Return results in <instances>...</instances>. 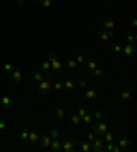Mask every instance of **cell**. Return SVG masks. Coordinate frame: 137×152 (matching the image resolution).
<instances>
[{
  "label": "cell",
  "mask_w": 137,
  "mask_h": 152,
  "mask_svg": "<svg viewBox=\"0 0 137 152\" xmlns=\"http://www.w3.org/2000/svg\"><path fill=\"white\" fill-rule=\"evenodd\" d=\"M3 69H4V71H6V73H10V74H11V71L15 69V66L12 63H6L3 66Z\"/></svg>",
  "instance_id": "cell-32"
},
{
  "label": "cell",
  "mask_w": 137,
  "mask_h": 152,
  "mask_svg": "<svg viewBox=\"0 0 137 152\" xmlns=\"http://www.w3.org/2000/svg\"><path fill=\"white\" fill-rule=\"evenodd\" d=\"M86 67H88V70H95L96 67H97V63H96L95 59H88L86 60Z\"/></svg>",
  "instance_id": "cell-27"
},
{
  "label": "cell",
  "mask_w": 137,
  "mask_h": 152,
  "mask_svg": "<svg viewBox=\"0 0 137 152\" xmlns=\"http://www.w3.org/2000/svg\"><path fill=\"white\" fill-rule=\"evenodd\" d=\"M63 88L66 89V91H74V89L77 88V84H75L73 80H66V81L63 82Z\"/></svg>",
  "instance_id": "cell-18"
},
{
  "label": "cell",
  "mask_w": 137,
  "mask_h": 152,
  "mask_svg": "<svg viewBox=\"0 0 137 152\" xmlns=\"http://www.w3.org/2000/svg\"><path fill=\"white\" fill-rule=\"evenodd\" d=\"M48 134L51 138H59V132H58V129H51V130L48 132Z\"/></svg>",
  "instance_id": "cell-33"
},
{
  "label": "cell",
  "mask_w": 137,
  "mask_h": 152,
  "mask_svg": "<svg viewBox=\"0 0 137 152\" xmlns=\"http://www.w3.org/2000/svg\"><path fill=\"white\" fill-rule=\"evenodd\" d=\"M51 70V63H49L48 60H42L41 64H40V71L41 73H48V71Z\"/></svg>",
  "instance_id": "cell-21"
},
{
  "label": "cell",
  "mask_w": 137,
  "mask_h": 152,
  "mask_svg": "<svg viewBox=\"0 0 137 152\" xmlns=\"http://www.w3.org/2000/svg\"><path fill=\"white\" fill-rule=\"evenodd\" d=\"M53 114H55V117H56L58 119H63V118L66 117V113H64V110L62 107H56V108L53 110Z\"/></svg>",
  "instance_id": "cell-24"
},
{
  "label": "cell",
  "mask_w": 137,
  "mask_h": 152,
  "mask_svg": "<svg viewBox=\"0 0 137 152\" xmlns=\"http://www.w3.org/2000/svg\"><path fill=\"white\" fill-rule=\"evenodd\" d=\"M39 142L41 144V148H49V144H51V137H49L48 132H47V133H44V134L40 137Z\"/></svg>",
  "instance_id": "cell-12"
},
{
  "label": "cell",
  "mask_w": 137,
  "mask_h": 152,
  "mask_svg": "<svg viewBox=\"0 0 137 152\" xmlns=\"http://www.w3.org/2000/svg\"><path fill=\"white\" fill-rule=\"evenodd\" d=\"M37 92L41 95H48L51 92V80L49 78H44L42 81L37 82Z\"/></svg>",
  "instance_id": "cell-3"
},
{
  "label": "cell",
  "mask_w": 137,
  "mask_h": 152,
  "mask_svg": "<svg viewBox=\"0 0 137 152\" xmlns=\"http://www.w3.org/2000/svg\"><path fill=\"white\" fill-rule=\"evenodd\" d=\"M53 85L52 88L55 89V91H60V89H63V81L62 80H59V78H53Z\"/></svg>",
  "instance_id": "cell-25"
},
{
  "label": "cell",
  "mask_w": 137,
  "mask_h": 152,
  "mask_svg": "<svg viewBox=\"0 0 137 152\" xmlns=\"http://www.w3.org/2000/svg\"><path fill=\"white\" fill-rule=\"evenodd\" d=\"M33 80H34L36 82H40V81H42L44 80V75H42V73L41 71H36V73H33Z\"/></svg>",
  "instance_id": "cell-29"
},
{
  "label": "cell",
  "mask_w": 137,
  "mask_h": 152,
  "mask_svg": "<svg viewBox=\"0 0 137 152\" xmlns=\"http://www.w3.org/2000/svg\"><path fill=\"white\" fill-rule=\"evenodd\" d=\"M32 3H34V4H40V3H41V0H32Z\"/></svg>",
  "instance_id": "cell-44"
},
{
  "label": "cell",
  "mask_w": 137,
  "mask_h": 152,
  "mask_svg": "<svg viewBox=\"0 0 137 152\" xmlns=\"http://www.w3.org/2000/svg\"><path fill=\"white\" fill-rule=\"evenodd\" d=\"M78 144V149L82 152H91V142L88 140H81L77 142Z\"/></svg>",
  "instance_id": "cell-13"
},
{
  "label": "cell",
  "mask_w": 137,
  "mask_h": 152,
  "mask_svg": "<svg viewBox=\"0 0 137 152\" xmlns=\"http://www.w3.org/2000/svg\"><path fill=\"white\" fill-rule=\"evenodd\" d=\"M81 122H84V124H91V122H92V117L89 115V114H85L84 117L81 118Z\"/></svg>",
  "instance_id": "cell-35"
},
{
  "label": "cell",
  "mask_w": 137,
  "mask_h": 152,
  "mask_svg": "<svg viewBox=\"0 0 137 152\" xmlns=\"http://www.w3.org/2000/svg\"><path fill=\"white\" fill-rule=\"evenodd\" d=\"M77 86L80 89H85V88H88V82H86V80H80L77 84Z\"/></svg>",
  "instance_id": "cell-34"
},
{
  "label": "cell",
  "mask_w": 137,
  "mask_h": 152,
  "mask_svg": "<svg viewBox=\"0 0 137 152\" xmlns=\"http://www.w3.org/2000/svg\"><path fill=\"white\" fill-rule=\"evenodd\" d=\"M107 33H108V37H110V39H114V37H115V33H114V30H107Z\"/></svg>",
  "instance_id": "cell-42"
},
{
  "label": "cell",
  "mask_w": 137,
  "mask_h": 152,
  "mask_svg": "<svg viewBox=\"0 0 137 152\" xmlns=\"http://www.w3.org/2000/svg\"><path fill=\"white\" fill-rule=\"evenodd\" d=\"M95 138H96V134H95V133H93V132H91V133H89V134H88V137H86V140H88L89 142H92V141H93V140H95Z\"/></svg>",
  "instance_id": "cell-40"
},
{
  "label": "cell",
  "mask_w": 137,
  "mask_h": 152,
  "mask_svg": "<svg viewBox=\"0 0 137 152\" xmlns=\"http://www.w3.org/2000/svg\"><path fill=\"white\" fill-rule=\"evenodd\" d=\"M103 140H104V142H113L114 141V134L113 133H110V132H105L104 134H103Z\"/></svg>",
  "instance_id": "cell-28"
},
{
  "label": "cell",
  "mask_w": 137,
  "mask_h": 152,
  "mask_svg": "<svg viewBox=\"0 0 137 152\" xmlns=\"http://www.w3.org/2000/svg\"><path fill=\"white\" fill-rule=\"evenodd\" d=\"M133 92H134V88H133V86L125 88L122 91V93L119 95V100H121V102H126V100H129L130 97H132V95H133Z\"/></svg>",
  "instance_id": "cell-8"
},
{
  "label": "cell",
  "mask_w": 137,
  "mask_h": 152,
  "mask_svg": "<svg viewBox=\"0 0 137 152\" xmlns=\"http://www.w3.org/2000/svg\"><path fill=\"white\" fill-rule=\"evenodd\" d=\"M92 130H93V133H95V134L103 136L105 132H108V126H107V124H105V122H103V121H97V122L92 126Z\"/></svg>",
  "instance_id": "cell-4"
},
{
  "label": "cell",
  "mask_w": 137,
  "mask_h": 152,
  "mask_svg": "<svg viewBox=\"0 0 137 152\" xmlns=\"http://www.w3.org/2000/svg\"><path fill=\"white\" fill-rule=\"evenodd\" d=\"M86 75H88V77H92V78H97V80H100V78L104 77V71H103L102 69L96 67L95 70H86Z\"/></svg>",
  "instance_id": "cell-9"
},
{
  "label": "cell",
  "mask_w": 137,
  "mask_h": 152,
  "mask_svg": "<svg viewBox=\"0 0 137 152\" xmlns=\"http://www.w3.org/2000/svg\"><path fill=\"white\" fill-rule=\"evenodd\" d=\"M113 51L115 53H121L122 52V45L121 44H113Z\"/></svg>",
  "instance_id": "cell-37"
},
{
  "label": "cell",
  "mask_w": 137,
  "mask_h": 152,
  "mask_svg": "<svg viewBox=\"0 0 137 152\" xmlns=\"http://www.w3.org/2000/svg\"><path fill=\"white\" fill-rule=\"evenodd\" d=\"M75 144H77L75 137H74V136H67V137H64L63 140H62V151L71 152L74 149V147H75Z\"/></svg>",
  "instance_id": "cell-2"
},
{
  "label": "cell",
  "mask_w": 137,
  "mask_h": 152,
  "mask_svg": "<svg viewBox=\"0 0 137 152\" xmlns=\"http://www.w3.org/2000/svg\"><path fill=\"white\" fill-rule=\"evenodd\" d=\"M116 145L121 148V151H125V149L129 148V145H132V140L127 136H121V137H118Z\"/></svg>",
  "instance_id": "cell-6"
},
{
  "label": "cell",
  "mask_w": 137,
  "mask_h": 152,
  "mask_svg": "<svg viewBox=\"0 0 137 152\" xmlns=\"http://www.w3.org/2000/svg\"><path fill=\"white\" fill-rule=\"evenodd\" d=\"M84 97H85V99H88V100L97 99V92H96V89H93V88H85Z\"/></svg>",
  "instance_id": "cell-11"
},
{
  "label": "cell",
  "mask_w": 137,
  "mask_h": 152,
  "mask_svg": "<svg viewBox=\"0 0 137 152\" xmlns=\"http://www.w3.org/2000/svg\"><path fill=\"white\" fill-rule=\"evenodd\" d=\"M75 62L80 64H84L85 62H86V58L84 56V55H81V53H78V55H75Z\"/></svg>",
  "instance_id": "cell-31"
},
{
  "label": "cell",
  "mask_w": 137,
  "mask_h": 152,
  "mask_svg": "<svg viewBox=\"0 0 137 152\" xmlns=\"http://www.w3.org/2000/svg\"><path fill=\"white\" fill-rule=\"evenodd\" d=\"M75 113H77V115H78V117H80V118H82V117H84V115H85V114H86V110H85L84 107H78V108H77V111H75Z\"/></svg>",
  "instance_id": "cell-36"
},
{
  "label": "cell",
  "mask_w": 137,
  "mask_h": 152,
  "mask_svg": "<svg viewBox=\"0 0 137 152\" xmlns=\"http://www.w3.org/2000/svg\"><path fill=\"white\" fill-rule=\"evenodd\" d=\"M0 103H1V106H3L6 110H12V100H11L8 96H3V97L0 99Z\"/></svg>",
  "instance_id": "cell-15"
},
{
  "label": "cell",
  "mask_w": 137,
  "mask_h": 152,
  "mask_svg": "<svg viewBox=\"0 0 137 152\" xmlns=\"http://www.w3.org/2000/svg\"><path fill=\"white\" fill-rule=\"evenodd\" d=\"M17 4H18V6H19V7H22V6H23V4H25V0H18V1H17Z\"/></svg>",
  "instance_id": "cell-43"
},
{
  "label": "cell",
  "mask_w": 137,
  "mask_h": 152,
  "mask_svg": "<svg viewBox=\"0 0 137 152\" xmlns=\"http://www.w3.org/2000/svg\"><path fill=\"white\" fill-rule=\"evenodd\" d=\"M28 140L32 144H37L39 142V140H40V136L36 133V132H32V130H29V137H28Z\"/></svg>",
  "instance_id": "cell-19"
},
{
  "label": "cell",
  "mask_w": 137,
  "mask_h": 152,
  "mask_svg": "<svg viewBox=\"0 0 137 152\" xmlns=\"http://www.w3.org/2000/svg\"><path fill=\"white\" fill-rule=\"evenodd\" d=\"M127 26H130V28L136 29V28H137V19H136V18H132V19L127 22Z\"/></svg>",
  "instance_id": "cell-39"
},
{
  "label": "cell",
  "mask_w": 137,
  "mask_h": 152,
  "mask_svg": "<svg viewBox=\"0 0 137 152\" xmlns=\"http://www.w3.org/2000/svg\"><path fill=\"white\" fill-rule=\"evenodd\" d=\"M96 34H97V37L100 40H102V41H108L110 40V37H108V33H107V30H104V29H102V30H99L97 33H96Z\"/></svg>",
  "instance_id": "cell-23"
},
{
  "label": "cell",
  "mask_w": 137,
  "mask_h": 152,
  "mask_svg": "<svg viewBox=\"0 0 137 152\" xmlns=\"http://www.w3.org/2000/svg\"><path fill=\"white\" fill-rule=\"evenodd\" d=\"M51 4H52V0H41L40 6H42L44 8H48V7H51Z\"/></svg>",
  "instance_id": "cell-38"
},
{
  "label": "cell",
  "mask_w": 137,
  "mask_h": 152,
  "mask_svg": "<svg viewBox=\"0 0 137 152\" xmlns=\"http://www.w3.org/2000/svg\"><path fill=\"white\" fill-rule=\"evenodd\" d=\"M18 137H19V140H22V141H26L29 137V129H26V127H22L21 130H19V134H18Z\"/></svg>",
  "instance_id": "cell-22"
},
{
  "label": "cell",
  "mask_w": 137,
  "mask_h": 152,
  "mask_svg": "<svg viewBox=\"0 0 137 152\" xmlns=\"http://www.w3.org/2000/svg\"><path fill=\"white\" fill-rule=\"evenodd\" d=\"M92 152H104V140L102 137H96L91 145Z\"/></svg>",
  "instance_id": "cell-5"
},
{
  "label": "cell",
  "mask_w": 137,
  "mask_h": 152,
  "mask_svg": "<svg viewBox=\"0 0 137 152\" xmlns=\"http://www.w3.org/2000/svg\"><path fill=\"white\" fill-rule=\"evenodd\" d=\"M123 55V56H133L134 53H136V47H134V44H130V42H127V44H125V47H122V52H121Z\"/></svg>",
  "instance_id": "cell-7"
},
{
  "label": "cell",
  "mask_w": 137,
  "mask_h": 152,
  "mask_svg": "<svg viewBox=\"0 0 137 152\" xmlns=\"http://www.w3.org/2000/svg\"><path fill=\"white\" fill-rule=\"evenodd\" d=\"M126 41H127V42H130V44H134V42L137 41V36H136V33H134V32L127 33V34H126Z\"/></svg>",
  "instance_id": "cell-26"
},
{
  "label": "cell",
  "mask_w": 137,
  "mask_h": 152,
  "mask_svg": "<svg viewBox=\"0 0 137 152\" xmlns=\"http://www.w3.org/2000/svg\"><path fill=\"white\" fill-rule=\"evenodd\" d=\"M49 148L53 152H60L62 151V141L59 138H51V144H49Z\"/></svg>",
  "instance_id": "cell-10"
},
{
  "label": "cell",
  "mask_w": 137,
  "mask_h": 152,
  "mask_svg": "<svg viewBox=\"0 0 137 152\" xmlns=\"http://www.w3.org/2000/svg\"><path fill=\"white\" fill-rule=\"evenodd\" d=\"M11 78H12V81L15 82V84H19L21 82V80H22V73L19 70H12L11 71Z\"/></svg>",
  "instance_id": "cell-16"
},
{
  "label": "cell",
  "mask_w": 137,
  "mask_h": 152,
  "mask_svg": "<svg viewBox=\"0 0 137 152\" xmlns=\"http://www.w3.org/2000/svg\"><path fill=\"white\" fill-rule=\"evenodd\" d=\"M63 66L67 69V70H74V69L77 67V62L74 59H66L63 62Z\"/></svg>",
  "instance_id": "cell-17"
},
{
  "label": "cell",
  "mask_w": 137,
  "mask_h": 152,
  "mask_svg": "<svg viewBox=\"0 0 137 152\" xmlns=\"http://www.w3.org/2000/svg\"><path fill=\"white\" fill-rule=\"evenodd\" d=\"M67 124L71 125V126H78L81 124V118L77 115V113H73L67 119Z\"/></svg>",
  "instance_id": "cell-14"
},
{
  "label": "cell",
  "mask_w": 137,
  "mask_h": 152,
  "mask_svg": "<svg viewBox=\"0 0 137 152\" xmlns=\"http://www.w3.org/2000/svg\"><path fill=\"white\" fill-rule=\"evenodd\" d=\"M47 60L51 63V67H52L53 74H59V75L63 74V64L58 60L56 53L53 52V51H49V52L47 53Z\"/></svg>",
  "instance_id": "cell-1"
},
{
  "label": "cell",
  "mask_w": 137,
  "mask_h": 152,
  "mask_svg": "<svg viewBox=\"0 0 137 152\" xmlns=\"http://www.w3.org/2000/svg\"><path fill=\"white\" fill-rule=\"evenodd\" d=\"M102 26L104 30H113L114 26H115V22H114L113 19H105V21L102 23Z\"/></svg>",
  "instance_id": "cell-20"
},
{
  "label": "cell",
  "mask_w": 137,
  "mask_h": 152,
  "mask_svg": "<svg viewBox=\"0 0 137 152\" xmlns=\"http://www.w3.org/2000/svg\"><path fill=\"white\" fill-rule=\"evenodd\" d=\"M93 117H95L96 121H103V119H104V114H103L102 110H95V113H93Z\"/></svg>",
  "instance_id": "cell-30"
},
{
  "label": "cell",
  "mask_w": 137,
  "mask_h": 152,
  "mask_svg": "<svg viewBox=\"0 0 137 152\" xmlns=\"http://www.w3.org/2000/svg\"><path fill=\"white\" fill-rule=\"evenodd\" d=\"M6 127H7V122L4 119H0V130H4Z\"/></svg>",
  "instance_id": "cell-41"
}]
</instances>
